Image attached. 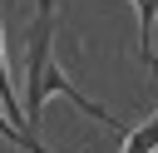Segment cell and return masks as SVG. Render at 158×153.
<instances>
[{
	"mask_svg": "<svg viewBox=\"0 0 158 153\" xmlns=\"http://www.w3.org/2000/svg\"><path fill=\"white\" fill-rule=\"evenodd\" d=\"M49 94H64V99H74L89 118H99V123H109V128H123L104 104H94L89 94H79V89L64 79V69L54 64V0H40V15H35V25H30V54H25V128H40Z\"/></svg>",
	"mask_w": 158,
	"mask_h": 153,
	"instance_id": "6da1fadb",
	"label": "cell"
},
{
	"mask_svg": "<svg viewBox=\"0 0 158 153\" xmlns=\"http://www.w3.org/2000/svg\"><path fill=\"white\" fill-rule=\"evenodd\" d=\"M138 5V54L148 69H158V54H153V20H158V0H133Z\"/></svg>",
	"mask_w": 158,
	"mask_h": 153,
	"instance_id": "7a4b0ae2",
	"label": "cell"
},
{
	"mask_svg": "<svg viewBox=\"0 0 158 153\" xmlns=\"http://www.w3.org/2000/svg\"><path fill=\"white\" fill-rule=\"evenodd\" d=\"M123 153H158V114H153L148 123L128 128V138H123Z\"/></svg>",
	"mask_w": 158,
	"mask_h": 153,
	"instance_id": "3957f363",
	"label": "cell"
},
{
	"mask_svg": "<svg viewBox=\"0 0 158 153\" xmlns=\"http://www.w3.org/2000/svg\"><path fill=\"white\" fill-rule=\"evenodd\" d=\"M0 138H10V143H15V148H25V153H49V148H44V143L25 128V123H10L5 114H0Z\"/></svg>",
	"mask_w": 158,
	"mask_h": 153,
	"instance_id": "277c9868",
	"label": "cell"
},
{
	"mask_svg": "<svg viewBox=\"0 0 158 153\" xmlns=\"http://www.w3.org/2000/svg\"><path fill=\"white\" fill-rule=\"evenodd\" d=\"M0 104L10 109V118L25 123V114H20V104H15V89H10V69H5V39H0ZM30 133H35V128H30Z\"/></svg>",
	"mask_w": 158,
	"mask_h": 153,
	"instance_id": "5b68a950",
	"label": "cell"
}]
</instances>
